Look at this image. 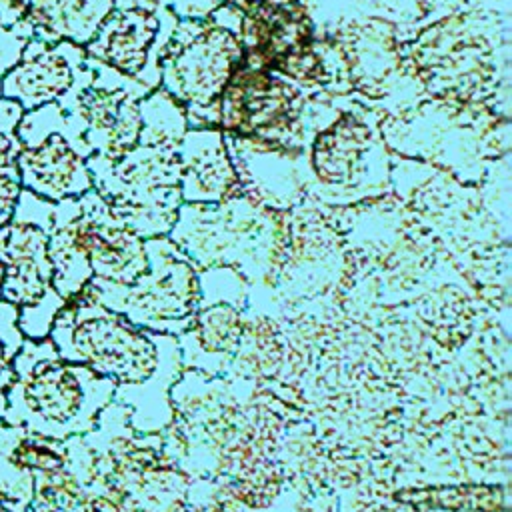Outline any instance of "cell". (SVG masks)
Masks as SVG:
<instances>
[{"label":"cell","mask_w":512,"mask_h":512,"mask_svg":"<svg viewBox=\"0 0 512 512\" xmlns=\"http://www.w3.org/2000/svg\"><path fill=\"white\" fill-rule=\"evenodd\" d=\"M48 252L52 286L64 302L92 278L132 284L148 268L144 240L112 212L94 188L54 204Z\"/></svg>","instance_id":"277c9868"},{"label":"cell","mask_w":512,"mask_h":512,"mask_svg":"<svg viewBox=\"0 0 512 512\" xmlns=\"http://www.w3.org/2000/svg\"><path fill=\"white\" fill-rule=\"evenodd\" d=\"M86 50L72 42L30 38L18 62L2 76L0 96L16 100L24 112L64 98L86 68Z\"/></svg>","instance_id":"9a60e30c"},{"label":"cell","mask_w":512,"mask_h":512,"mask_svg":"<svg viewBox=\"0 0 512 512\" xmlns=\"http://www.w3.org/2000/svg\"><path fill=\"white\" fill-rule=\"evenodd\" d=\"M68 466L66 446L0 418V500L10 512H26L34 496V476Z\"/></svg>","instance_id":"e0dca14e"},{"label":"cell","mask_w":512,"mask_h":512,"mask_svg":"<svg viewBox=\"0 0 512 512\" xmlns=\"http://www.w3.org/2000/svg\"><path fill=\"white\" fill-rule=\"evenodd\" d=\"M52 214L54 202L22 190L12 218L0 226V300L18 308V328L30 340L46 338L64 306L52 286Z\"/></svg>","instance_id":"ba28073f"},{"label":"cell","mask_w":512,"mask_h":512,"mask_svg":"<svg viewBox=\"0 0 512 512\" xmlns=\"http://www.w3.org/2000/svg\"><path fill=\"white\" fill-rule=\"evenodd\" d=\"M144 248L148 268L136 282L92 278L80 292L140 328L178 338L190 328L200 302L198 268L170 236L148 238Z\"/></svg>","instance_id":"9c48e42d"},{"label":"cell","mask_w":512,"mask_h":512,"mask_svg":"<svg viewBox=\"0 0 512 512\" xmlns=\"http://www.w3.org/2000/svg\"><path fill=\"white\" fill-rule=\"evenodd\" d=\"M386 112L352 94H316L302 110L306 196L352 206L392 190V156L380 134Z\"/></svg>","instance_id":"7a4b0ae2"},{"label":"cell","mask_w":512,"mask_h":512,"mask_svg":"<svg viewBox=\"0 0 512 512\" xmlns=\"http://www.w3.org/2000/svg\"><path fill=\"white\" fill-rule=\"evenodd\" d=\"M22 114L24 108L16 100L0 96V226L12 218L22 192L18 172L20 140L16 134Z\"/></svg>","instance_id":"ffe728a7"},{"label":"cell","mask_w":512,"mask_h":512,"mask_svg":"<svg viewBox=\"0 0 512 512\" xmlns=\"http://www.w3.org/2000/svg\"><path fill=\"white\" fill-rule=\"evenodd\" d=\"M480 14H446L402 42L406 74L428 98L486 104L498 94V60Z\"/></svg>","instance_id":"8992f818"},{"label":"cell","mask_w":512,"mask_h":512,"mask_svg":"<svg viewBox=\"0 0 512 512\" xmlns=\"http://www.w3.org/2000/svg\"><path fill=\"white\" fill-rule=\"evenodd\" d=\"M0 512H10V510L4 506V502H2V500H0Z\"/></svg>","instance_id":"cb8c5ba5"},{"label":"cell","mask_w":512,"mask_h":512,"mask_svg":"<svg viewBox=\"0 0 512 512\" xmlns=\"http://www.w3.org/2000/svg\"><path fill=\"white\" fill-rule=\"evenodd\" d=\"M142 130L138 144L178 146L190 128L186 108L164 88H154L138 102Z\"/></svg>","instance_id":"d6986e66"},{"label":"cell","mask_w":512,"mask_h":512,"mask_svg":"<svg viewBox=\"0 0 512 512\" xmlns=\"http://www.w3.org/2000/svg\"><path fill=\"white\" fill-rule=\"evenodd\" d=\"M308 98L286 78L240 60L218 100V128L248 140L300 148Z\"/></svg>","instance_id":"4fadbf2b"},{"label":"cell","mask_w":512,"mask_h":512,"mask_svg":"<svg viewBox=\"0 0 512 512\" xmlns=\"http://www.w3.org/2000/svg\"><path fill=\"white\" fill-rule=\"evenodd\" d=\"M280 214L246 194L216 204L182 202L168 236L198 270L230 266L244 278H264L286 236Z\"/></svg>","instance_id":"5b68a950"},{"label":"cell","mask_w":512,"mask_h":512,"mask_svg":"<svg viewBox=\"0 0 512 512\" xmlns=\"http://www.w3.org/2000/svg\"><path fill=\"white\" fill-rule=\"evenodd\" d=\"M16 134L22 190L54 204L92 190L86 160L94 152L58 102L24 112Z\"/></svg>","instance_id":"8fae6325"},{"label":"cell","mask_w":512,"mask_h":512,"mask_svg":"<svg viewBox=\"0 0 512 512\" xmlns=\"http://www.w3.org/2000/svg\"><path fill=\"white\" fill-rule=\"evenodd\" d=\"M176 148L136 144L118 160L96 154L86 160L92 188L142 240L168 236L176 224L182 206Z\"/></svg>","instance_id":"30bf717a"},{"label":"cell","mask_w":512,"mask_h":512,"mask_svg":"<svg viewBox=\"0 0 512 512\" xmlns=\"http://www.w3.org/2000/svg\"><path fill=\"white\" fill-rule=\"evenodd\" d=\"M2 276H4V268H2V264H0V290H2Z\"/></svg>","instance_id":"d4e9b609"},{"label":"cell","mask_w":512,"mask_h":512,"mask_svg":"<svg viewBox=\"0 0 512 512\" xmlns=\"http://www.w3.org/2000/svg\"><path fill=\"white\" fill-rule=\"evenodd\" d=\"M48 338L58 354L114 382L116 404L136 434H160L174 420L172 388L184 364L178 338L128 322L84 292L58 310Z\"/></svg>","instance_id":"6da1fadb"},{"label":"cell","mask_w":512,"mask_h":512,"mask_svg":"<svg viewBox=\"0 0 512 512\" xmlns=\"http://www.w3.org/2000/svg\"><path fill=\"white\" fill-rule=\"evenodd\" d=\"M170 0H114L86 54L148 88L160 86V62L178 24Z\"/></svg>","instance_id":"5bb4252c"},{"label":"cell","mask_w":512,"mask_h":512,"mask_svg":"<svg viewBox=\"0 0 512 512\" xmlns=\"http://www.w3.org/2000/svg\"><path fill=\"white\" fill-rule=\"evenodd\" d=\"M28 6L20 0H0V24L14 26L26 18Z\"/></svg>","instance_id":"603a6c76"},{"label":"cell","mask_w":512,"mask_h":512,"mask_svg":"<svg viewBox=\"0 0 512 512\" xmlns=\"http://www.w3.org/2000/svg\"><path fill=\"white\" fill-rule=\"evenodd\" d=\"M112 8L114 0H30L26 20L38 40H66L84 48Z\"/></svg>","instance_id":"ac0fdd59"},{"label":"cell","mask_w":512,"mask_h":512,"mask_svg":"<svg viewBox=\"0 0 512 512\" xmlns=\"http://www.w3.org/2000/svg\"><path fill=\"white\" fill-rule=\"evenodd\" d=\"M12 368L2 420L50 440L92 432L100 412L114 400L110 378L64 360L48 336L24 338Z\"/></svg>","instance_id":"3957f363"},{"label":"cell","mask_w":512,"mask_h":512,"mask_svg":"<svg viewBox=\"0 0 512 512\" xmlns=\"http://www.w3.org/2000/svg\"><path fill=\"white\" fill-rule=\"evenodd\" d=\"M20 2H22V4H26V6H28V2H30V0H20Z\"/></svg>","instance_id":"484cf974"},{"label":"cell","mask_w":512,"mask_h":512,"mask_svg":"<svg viewBox=\"0 0 512 512\" xmlns=\"http://www.w3.org/2000/svg\"><path fill=\"white\" fill-rule=\"evenodd\" d=\"M150 90L136 78L88 56L82 76L58 106L96 156L118 160L138 144L142 130L138 102Z\"/></svg>","instance_id":"7c38bea8"},{"label":"cell","mask_w":512,"mask_h":512,"mask_svg":"<svg viewBox=\"0 0 512 512\" xmlns=\"http://www.w3.org/2000/svg\"><path fill=\"white\" fill-rule=\"evenodd\" d=\"M240 8L222 4L204 20H178L160 62V88L184 108L188 124L218 128V100L242 60Z\"/></svg>","instance_id":"52a82bcc"},{"label":"cell","mask_w":512,"mask_h":512,"mask_svg":"<svg viewBox=\"0 0 512 512\" xmlns=\"http://www.w3.org/2000/svg\"><path fill=\"white\" fill-rule=\"evenodd\" d=\"M24 342L18 328V308L0 300V418L6 410V388L14 380L12 360Z\"/></svg>","instance_id":"44dd1931"},{"label":"cell","mask_w":512,"mask_h":512,"mask_svg":"<svg viewBox=\"0 0 512 512\" xmlns=\"http://www.w3.org/2000/svg\"><path fill=\"white\" fill-rule=\"evenodd\" d=\"M176 152L180 160L182 202L216 204L242 194V186L220 128H188Z\"/></svg>","instance_id":"2e32d148"},{"label":"cell","mask_w":512,"mask_h":512,"mask_svg":"<svg viewBox=\"0 0 512 512\" xmlns=\"http://www.w3.org/2000/svg\"><path fill=\"white\" fill-rule=\"evenodd\" d=\"M32 26L24 18L14 26L0 24V82L2 76L18 62L26 42L32 38Z\"/></svg>","instance_id":"7402d4cb"}]
</instances>
